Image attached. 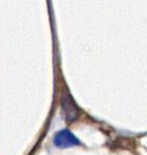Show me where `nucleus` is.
Returning <instances> with one entry per match:
<instances>
[{"mask_svg": "<svg viewBox=\"0 0 147 155\" xmlns=\"http://www.w3.org/2000/svg\"><path fill=\"white\" fill-rule=\"evenodd\" d=\"M61 105H62V110L64 113L65 120L67 122H73V121L77 120L80 117L81 110L79 106L76 104L75 100L70 96V94L67 91H64L62 93V97H61Z\"/></svg>", "mask_w": 147, "mask_h": 155, "instance_id": "nucleus-1", "label": "nucleus"}, {"mask_svg": "<svg viewBox=\"0 0 147 155\" xmlns=\"http://www.w3.org/2000/svg\"><path fill=\"white\" fill-rule=\"evenodd\" d=\"M53 142L59 148H70V147L80 144L79 140L68 130H63L56 133L53 138Z\"/></svg>", "mask_w": 147, "mask_h": 155, "instance_id": "nucleus-2", "label": "nucleus"}]
</instances>
